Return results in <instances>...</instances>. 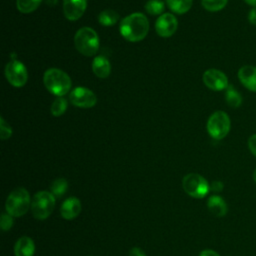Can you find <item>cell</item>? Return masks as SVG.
<instances>
[{"label": "cell", "mask_w": 256, "mask_h": 256, "mask_svg": "<svg viewBox=\"0 0 256 256\" xmlns=\"http://www.w3.org/2000/svg\"><path fill=\"white\" fill-rule=\"evenodd\" d=\"M119 31L127 41L138 42L146 37L149 31V21L143 13L135 12L121 21Z\"/></svg>", "instance_id": "1"}, {"label": "cell", "mask_w": 256, "mask_h": 256, "mask_svg": "<svg viewBox=\"0 0 256 256\" xmlns=\"http://www.w3.org/2000/svg\"><path fill=\"white\" fill-rule=\"evenodd\" d=\"M43 82L46 89L53 95L62 97L70 91L72 81L68 74L58 68H50L45 71Z\"/></svg>", "instance_id": "2"}, {"label": "cell", "mask_w": 256, "mask_h": 256, "mask_svg": "<svg viewBox=\"0 0 256 256\" xmlns=\"http://www.w3.org/2000/svg\"><path fill=\"white\" fill-rule=\"evenodd\" d=\"M74 44L78 52L85 56H93L99 49V38L90 27L80 28L74 36Z\"/></svg>", "instance_id": "3"}, {"label": "cell", "mask_w": 256, "mask_h": 256, "mask_svg": "<svg viewBox=\"0 0 256 256\" xmlns=\"http://www.w3.org/2000/svg\"><path fill=\"white\" fill-rule=\"evenodd\" d=\"M29 208H31V199L29 192L25 188H16L8 195L5 209L10 215L20 217L24 215Z\"/></svg>", "instance_id": "4"}, {"label": "cell", "mask_w": 256, "mask_h": 256, "mask_svg": "<svg viewBox=\"0 0 256 256\" xmlns=\"http://www.w3.org/2000/svg\"><path fill=\"white\" fill-rule=\"evenodd\" d=\"M55 196L48 191L37 192L31 201V211L33 216L38 220L48 218L55 207Z\"/></svg>", "instance_id": "5"}, {"label": "cell", "mask_w": 256, "mask_h": 256, "mask_svg": "<svg viewBox=\"0 0 256 256\" xmlns=\"http://www.w3.org/2000/svg\"><path fill=\"white\" fill-rule=\"evenodd\" d=\"M231 121L228 114L224 111H216L210 115L207 121V132L215 140H221L230 131Z\"/></svg>", "instance_id": "6"}, {"label": "cell", "mask_w": 256, "mask_h": 256, "mask_svg": "<svg viewBox=\"0 0 256 256\" xmlns=\"http://www.w3.org/2000/svg\"><path fill=\"white\" fill-rule=\"evenodd\" d=\"M182 187L189 196L197 199L205 197L210 190L207 180L197 173H189L184 176L182 179Z\"/></svg>", "instance_id": "7"}, {"label": "cell", "mask_w": 256, "mask_h": 256, "mask_svg": "<svg viewBox=\"0 0 256 256\" xmlns=\"http://www.w3.org/2000/svg\"><path fill=\"white\" fill-rule=\"evenodd\" d=\"M5 77L12 86L22 87L27 82L28 72L22 62L13 59L5 66Z\"/></svg>", "instance_id": "8"}, {"label": "cell", "mask_w": 256, "mask_h": 256, "mask_svg": "<svg viewBox=\"0 0 256 256\" xmlns=\"http://www.w3.org/2000/svg\"><path fill=\"white\" fill-rule=\"evenodd\" d=\"M70 102L79 108H91L97 103L94 92L86 87H76L69 95Z\"/></svg>", "instance_id": "9"}, {"label": "cell", "mask_w": 256, "mask_h": 256, "mask_svg": "<svg viewBox=\"0 0 256 256\" xmlns=\"http://www.w3.org/2000/svg\"><path fill=\"white\" fill-rule=\"evenodd\" d=\"M202 79L205 86L213 91L226 90V88L229 86L226 74L215 68L206 70L203 73Z\"/></svg>", "instance_id": "10"}, {"label": "cell", "mask_w": 256, "mask_h": 256, "mask_svg": "<svg viewBox=\"0 0 256 256\" xmlns=\"http://www.w3.org/2000/svg\"><path fill=\"white\" fill-rule=\"evenodd\" d=\"M177 26V19L171 13H163L158 17L155 23V29L157 34L164 38L172 36L176 32Z\"/></svg>", "instance_id": "11"}, {"label": "cell", "mask_w": 256, "mask_h": 256, "mask_svg": "<svg viewBox=\"0 0 256 256\" xmlns=\"http://www.w3.org/2000/svg\"><path fill=\"white\" fill-rule=\"evenodd\" d=\"M87 0H63L64 16L70 20H78L85 12Z\"/></svg>", "instance_id": "12"}, {"label": "cell", "mask_w": 256, "mask_h": 256, "mask_svg": "<svg viewBox=\"0 0 256 256\" xmlns=\"http://www.w3.org/2000/svg\"><path fill=\"white\" fill-rule=\"evenodd\" d=\"M238 79L249 91L256 92V66L244 65L238 70Z\"/></svg>", "instance_id": "13"}, {"label": "cell", "mask_w": 256, "mask_h": 256, "mask_svg": "<svg viewBox=\"0 0 256 256\" xmlns=\"http://www.w3.org/2000/svg\"><path fill=\"white\" fill-rule=\"evenodd\" d=\"M81 212V202L76 197L67 198L61 205L60 213L64 219L72 220Z\"/></svg>", "instance_id": "14"}, {"label": "cell", "mask_w": 256, "mask_h": 256, "mask_svg": "<svg viewBox=\"0 0 256 256\" xmlns=\"http://www.w3.org/2000/svg\"><path fill=\"white\" fill-rule=\"evenodd\" d=\"M35 245L33 240L28 236L20 237L14 246V254L16 256H33Z\"/></svg>", "instance_id": "15"}, {"label": "cell", "mask_w": 256, "mask_h": 256, "mask_svg": "<svg viewBox=\"0 0 256 256\" xmlns=\"http://www.w3.org/2000/svg\"><path fill=\"white\" fill-rule=\"evenodd\" d=\"M93 73L99 78H107L111 72V64L105 56H96L92 62Z\"/></svg>", "instance_id": "16"}, {"label": "cell", "mask_w": 256, "mask_h": 256, "mask_svg": "<svg viewBox=\"0 0 256 256\" xmlns=\"http://www.w3.org/2000/svg\"><path fill=\"white\" fill-rule=\"evenodd\" d=\"M209 211L217 217H223L227 213V204L224 199L218 195L211 196L207 201Z\"/></svg>", "instance_id": "17"}, {"label": "cell", "mask_w": 256, "mask_h": 256, "mask_svg": "<svg viewBox=\"0 0 256 256\" xmlns=\"http://www.w3.org/2000/svg\"><path fill=\"white\" fill-rule=\"evenodd\" d=\"M225 100L231 108H238L242 104L241 94L232 85H229L225 90Z\"/></svg>", "instance_id": "18"}, {"label": "cell", "mask_w": 256, "mask_h": 256, "mask_svg": "<svg viewBox=\"0 0 256 256\" xmlns=\"http://www.w3.org/2000/svg\"><path fill=\"white\" fill-rule=\"evenodd\" d=\"M168 7L176 14H184L192 7V0H167Z\"/></svg>", "instance_id": "19"}, {"label": "cell", "mask_w": 256, "mask_h": 256, "mask_svg": "<svg viewBox=\"0 0 256 256\" xmlns=\"http://www.w3.org/2000/svg\"><path fill=\"white\" fill-rule=\"evenodd\" d=\"M119 20V14L111 9L103 10L98 15V21L103 26L114 25Z\"/></svg>", "instance_id": "20"}, {"label": "cell", "mask_w": 256, "mask_h": 256, "mask_svg": "<svg viewBox=\"0 0 256 256\" xmlns=\"http://www.w3.org/2000/svg\"><path fill=\"white\" fill-rule=\"evenodd\" d=\"M41 2L42 0H16V6L21 13L27 14L35 11Z\"/></svg>", "instance_id": "21"}, {"label": "cell", "mask_w": 256, "mask_h": 256, "mask_svg": "<svg viewBox=\"0 0 256 256\" xmlns=\"http://www.w3.org/2000/svg\"><path fill=\"white\" fill-rule=\"evenodd\" d=\"M50 188H51V193L56 198H60L66 193L68 189V182L64 178H58L52 182Z\"/></svg>", "instance_id": "22"}, {"label": "cell", "mask_w": 256, "mask_h": 256, "mask_svg": "<svg viewBox=\"0 0 256 256\" xmlns=\"http://www.w3.org/2000/svg\"><path fill=\"white\" fill-rule=\"evenodd\" d=\"M165 4L161 0H148L145 4V10L151 15H162Z\"/></svg>", "instance_id": "23"}, {"label": "cell", "mask_w": 256, "mask_h": 256, "mask_svg": "<svg viewBox=\"0 0 256 256\" xmlns=\"http://www.w3.org/2000/svg\"><path fill=\"white\" fill-rule=\"evenodd\" d=\"M67 105H68V104H67V101H66L64 98H62V97L56 98V99L52 102L51 108H50L52 115L55 116V117L61 116L62 114L65 113V111H66V109H67Z\"/></svg>", "instance_id": "24"}, {"label": "cell", "mask_w": 256, "mask_h": 256, "mask_svg": "<svg viewBox=\"0 0 256 256\" xmlns=\"http://www.w3.org/2000/svg\"><path fill=\"white\" fill-rule=\"evenodd\" d=\"M202 6L210 12L222 10L228 3V0H201Z\"/></svg>", "instance_id": "25"}, {"label": "cell", "mask_w": 256, "mask_h": 256, "mask_svg": "<svg viewBox=\"0 0 256 256\" xmlns=\"http://www.w3.org/2000/svg\"><path fill=\"white\" fill-rule=\"evenodd\" d=\"M0 135H1V139L2 140H6L8 139L11 135H12V129L11 127L5 122V120L3 119V117H1L0 119Z\"/></svg>", "instance_id": "26"}, {"label": "cell", "mask_w": 256, "mask_h": 256, "mask_svg": "<svg viewBox=\"0 0 256 256\" xmlns=\"http://www.w3.org/2000/svg\"><path fill=\"white\" fill-rule=\"evenodd\" d=\"M13 216L10 215L9 213L7 214H2L1 216V221H0V226L3 231H8L11 229L13 226Z\"/></svg>", "instance_id": "27"}, {"label": "cell", "mask_w": 256, "mask_h": 256, "mask_svg": "<svg viewBox=\"0 0 256 256\" xmlns=\"http://www.w3.org/2000/svg\"><path fill=\"white\" fill-rule=\"evenodd\" d=\"M248 148L250 152L256 157V134H253L248 139Z\"/></svg>", "instance_id": "28"}, {"label": "cell", "mask_w": 256, "mask_h": 256, "mask_svg": "<svg viewBox=\"0 0 256 256\" xmlns=\"http://www.w3.org/2000/svg\"><path fill=\"white\" fill-rule=\"evenodd\" d=\"M248 22L251 25L256 26V7H252L248 13Z\"/></svg>", "instance_id": "29"}, {"label": "cell", "mask_w": 256, "mask_h": 256, "mask_svg": "<svg viewBox=\"0 0 256 256\" xmlns=\"http://www.w3.org/2000/svg\"><path fill=\"white\" fill-rule=\"evenodd\" d=\"M210 189L214 192H220L223 189V183L221 181H213L210 185Z\"/></svg>", "instance_id": "30"}, {"label": "cell", "mask_w": 256, "mask_h": 256, "mask_svg": "<svg viewBox=\"0 0 256 256\" xmlns=\"http://www.w3.org/2000/svg\"><path fill=\"white\" fill-rule=\"evenodd\" d=\"M129 256H146L145 253L138 247H133L129 251Z\"/></svg>", "instance_id": "31"}, {"label": "cell", "mask_w": 256, "mask_h": 256, "mask_svg": "<svg viewBox=\"0 0 256 256\" xmlns=\"http://www.w3.org/2000/svg\"><path fill=\"white\" fill-rule=\"evenodd\" d=\"M199 256H220L217 252L213 251V250H210V249H207V250H203Z\"/></svg>", "instance_id": "32"}, {"label": "cell", "mask_w": 256, "mask_h": 256, "mask_svg": "<svg viewBox=\"0 0 256 256\" xmlns=\"http://www.w3.org/2000/svg\"><path fill=\"white\" fill-rule=\"evenodd\" d=\"M243 1L252 7H256V0H243Z\"/></svg>", "instance_id": "33"}, {"label": "cell", "mask_w": 256, "mask_h": 256, "mask_svg": "<svg viewBox=\"0 0 256 256\" xmlns=\"http://www.w3.org/2000/svg\"><path fill=\"white\" fill-rule=\"evenodd\" d=\"M57 1H58V0H45V2H46L48 5H50V6H53V5L57 4Z\"/></svg>", "instance_id": "34"}, {"label": "cell", "mask_w": 256, "mask_h": 256, "mask_svg": "<svg viewBox=\"0 0 256 256\" xmlns=\"http://www.w3.org/2000/svg\"><path fill=\"white\" fill-rule=\"evenodd\" d=\"M253 179H254V181L256 182V168H255V170H254V172H253Z\"/></svg>", "instance_id": "35"}]
</instances>
